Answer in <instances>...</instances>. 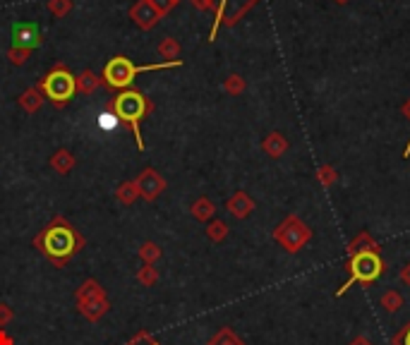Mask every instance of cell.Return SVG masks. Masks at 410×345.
Returning a JSON list of instances; mask_svg holds the SVG:
<instances>
[{
  "label": "cell",
  "instance_id": "cell-1",
  "mask_svg": "<svg viewBox=\"0 0 410 345\" xmlns=\"http://www.w3.org/2000/svg\"><path fill=\"white\" fill-rule=\"evenodd\" d=\"M34 250L43 254L56 269H65L87 245V237L67 221L65 216H56L34 235Z\"/></svg>",
  "mask_w": 410,
  "mask_h": 345
},
{
  "label": "cell",
  "instance_id": "cell-2",
  "mask_svg": "<svg viewBox=\"0 0 410 345\" xmlns=\"http://www.w3.org/2000/svg\"><path fill=\"white\" fill-rule=\"evenodd\" d=\"M106 110H111V113L118 118V123L128 125V128L133 130L137 149L144 152L146 144L144 139H141V123L154 113V101L139 89H125V91H118V94L109 101Z\"/></svg>",
  "mask_w": 410,
  "mask_h": 345
},
{
  "label": "cell",
  "instance_id": "cell-3",
  "mask_svg": "<svg viewBox=\"0 0 410 345\" xmlns=\"http://www.w3.org/2000/svg\"><path fill=\"white\" fill-rule=\"evenodd\" d=\"M183 60H163V62H149V65H135L128 56H113L109 62L104 65V72H101V82L104 86H109L111 91H125L133 86L135 77L141 75V72H156V70H173V67H180Z\"/></svg>",
  "mask_w": 410,
  "mask_h": 345
},
{
  "label": "cell",
  "instance_id": "cell-4",
  "mask_svg": "<svg viewBox=\"0 0 410 345\" xmlns=\"http://www.w3.org/2000/svg\"><path fill=\"white\" fill-rule=\"evenodd\" d=\"M38 89H41L43 99L51 101L56 108H65L77 96V82L75 75L70 72V67L65 62H58V65H53L43 75V80L38 82Z\"/></svg>",
  "mask_w": 410,
  "mask_h": 345
},
{
  "label": "cell",
  "instance_id": "cell-5",
  "mask_svg": "<svg viewBox=\"0 0 410 345\" xmlns=\"http://www.w3.org/2000/svg\"><path fill=\"white\" fill-rule=\"evenodd\" d=\"M353 250V247H350ZM350 269V278L343 283V288L336 295H343L348 288H353V283H374L379 276L384 274V261L377 254V247H367V250H353V259L348 264Z\"/></svg>",
  "mask_w": 410,
  "mask_h": 345
},
{
  "label": "cell",
  "instance_id": "cell-6",
  "mask_svg": "<svg viewBox=\"0 0 410 345\" xmlns=\"http://www.w3.org/2000/svg\"><path fill=\"white\" fill-rule=\"evenodd\" d=\"M260 0H216V10H214V24L209 32V43L216 41L218 29L221 27H236L247 12H250Z\"/></svg>",
  "mask_w": 410,
  "mask_h": 345
},
{
  "label": "cell",
  "instance_id": "cell-7",
  "mask_svg": "<svg viewBox=\"0 0 410 345\" xmlns=\"http://www.w3.org/2000/svg\"><path fill=\"white\" fill-rule=\"evenodd\" d=\"M273 237H276V242H281L288 252H297L310 240V228L297 216H288L286 221L273 230Z\"/></svg>",
  "mask_w": 410,
  "mask_h": 345
},
{
  "label": "cell",
  "instance_id": "cell-8",
  "mask_svg": "<svg viewBox=\"0 0 410 345\" xmlns=\"http://www.w3.org/2000/svg\"><path fill=\"white\" fill-rule=\"evenodd\" d=\"M137 189H139V197L144 202H156L161 194L166 192V178L154 168H144L139 175L135 178Z\"/></svg>",
  "mask_w": 410,
  "mask_h": 345
},
{
  "label": "cell",
  "instance_id": "cell-9",
  "mask_svg": "<svg viewBox=\"0 0 410 345\" xmlns=\"http://www.w3.org/2000/svg\"><path fill=\"white\" fill-rule=\"evenodd\" d=\"M130 19H133L141 32H149V29H154L156 24L163 19V14L154 8L151 0H137L133 8H130Z\"/></svg>",
  "mask_w": 410,
  "mask_h": 345
},
{
  "label": "cell",
  "instance_id": "cell-10",
  "mask_svg": "<svg viewBox=\"0 0 410 345\" xmlns=\"http://www.w3.org/2000/svg\"><path fill=\"white\" fill-rule=\"evenodd\" d=\"M43 43V34L41 29L34 22H22L12 27V46L14 48H27V51H34Z\"/></svg>",
  "mask_w": 410,
  "mask_h": 345
},
{
  "label": "cell",
  "instance_id": "cell-11",
  "mask_svg": "<svg viewBox=\"0 0 410 345\" xmlns=\"http://www.w3.org/2000/svg\"><path fill=\"white\" fill-rule=\"evenodd\" d=\"M77 312H80L87 322L96 324L111 312V300L109 298H96V300H87V302H77Z\"/></svg>",
  "mask_w": 410,
  "mask_h": 345
},
{
  "label": "cell",
  "instance_id": "cell-12",
  "mask_svg": "<svg viewBox=\"0 0 410 345\" xmlns=\"http://www.w3.org/2000/svg\"><path fill=\"white\" fill-rule=\"evenodd\" d=\"M226 209L233 213L236 218H247L252 211H255V199L247 192H236L231 199L226 202Z\"/></svg>",
  "mask_w": 410,
  "mask_h": 345
},
{
  "label": "cell",
  "instance_id": "cell-13",
  "mask_svg": "<svg viewBox=\"0 0 410 345\" xmlns=\"http://www.w3.org/2000/svg\"><path fill=\"white\" fill-rule=\"evenodd\" d=\"M75 163H77V158L70 149H56V152L51 154V158H48L51 171L58 173V175H67L72 168H75Z\"/></svg>",
  "mask_w": 410,
  "mask_h": 345
},
{
  "label": "cell",
  "instance_id": "cell-14",
  "mask_svg": "<svg viewBox=\"0 0 410 345\" xmlns=\"http://www.w3.org/2000/svg\"><path fill=\"white\" fill-rule=\"evenodd\" d=\"M43 101H46V99H43L41 89H38V86H29V89L22 91V96H19V108H22L24 113L34 115V113H38V110H41Z\"/></svg>",
  "mask_w": 410,
  "mask_h": 345
},
{
  "label": "cell",
  "instance_id": "cell-15",
  "mask_svg": "<svg viewBox=\"0 0 410 345\" xmlns=\"http://www.w3.org/2000/svg\"><path fill=\"white\" fill-rule=\"evenodd\" d=\"M96 298H106V288L96 278H87L75 290V302H87V300H96Z\"/></svg>",
  "mask_w": 410,
  "mask_h": 345
},
{
  "label": "cell",
  "instance_id": "cell-16",
  "mask_svg": "<svg viewBox=\"0 0 410 345\" xmlns=\"http://www.w3.org/2000/svg\"><path fill=\"white\" fill-rule=\"evenodd\" d=\"M75 82H77V91L84 96L96 94V89L104 84V82H101V75H96L94 70H82L80 75L75 77Z\"/></svg>",
  "mask_w": 410,
  "mask_h": 345
},
{
  "label": "cell",
  "instance_id": "cell-17",
  "mask_svg": "<svg viewBox=\"0 0 410 345\" xmlns=\"http://www.w3.org/2000/svg\"><path fill=\"white\" fill-rule=\"evenodd\" d=\"M262 149H264V154H269L271 158H281L283 154L288 152V139L283 137L281 132H269L264 137V142H262Z\"/></svg>",
  "mask_w": 410,
  "mask_h": 345
},
{
  "label": "cell",
  "instance_id": "cell-18",
  "mask_svg": "<svg viewBox=\"0 0 410 345\" xmlns=\"http://www.w3.org/2000/svg\"><path fill=\"white\" fill-rule=\"evenodd\" d=\"M190 211H192V216L197 218V221L209 223L214 218V213H216V204H214L209 197H199V199H194V202H192Z\"/></svg>",
  "mask_w": 410,
  "mask_h": 345
},
{
  "label": "cell",
  "instance_id": "cell-19",
  "mask_svg": "<svg viewBox=\"0 0 410 345\" xmlns=\"http://www.w3.org/2000/svg\"><path fill=\"white\" fill-rule=\"evenodd\" d=\"M115 199H118L123 206H133L137 199H139V189H137L135 180H123V182L115 187Z\"/></svg>",
  "mask_w": 410,
  "mask_h": 345
},
{
  "label": "cell",
  "instance_id": "cell-20",
  "mask_svg": "<svg viewBox=\"0 0 410 345\" xmlns=\"http://www.w3.org/2000/svg\"><path fill=\"white\" fill-rule=\"evenodd\" d=\"M156 51H159V56L161 58H166V60H178L180 58V41L178 38H173V36H166V38H161V43L156 46Z\"/></svg>",
  "mask_w": 410,
  "mask_h": 345
},
{
  "label": "cell",
  "instance_id": "cell-21",
  "mask_svg": "<svg viewBox=\"0 0 410 345\" xmlns=\"http://www.w3.org/2000/svg\"><path fill=\"white\" fill-rule=\"evenodd\" d=\"M137 254H139V259L144 261V264H156V261L163 257V250H161L156 242L149 240V242H141V247H139V252H137Z\"/></svg>",
  "mask_w": 410,
  "mask_h": 345
},
{
  "label": "cell",
  "instance_id": "cell-22",
  "mask_svg": "<svg viewBox=\"0 0 410 345\" xmlns=\"http://www.w3.org/2000/svg\"><path fill=\"white\" fill-rule=\"evenodd\" d=\"M137 283H141L144 288H154L159 283V269L156 264H144L139 271H137Z\"/></svg>",
  "mask_w": 410,
  "mask_h": 345
},
{
  "label": "cell",
  "instance_id": "cell-23",
  "mask_svg": "<svg viewBox=\"0 0 410 345\" xmlns=\"http://www.w3.org/2000/svg\"><path fill=\"white\" fill-rule=\"evenodd\" d=\"M245 89H247V84H245V80H242L240 75H228L226 80H223V91H226V94L240 96Z\"/></svg>",
  "mask_w": 410,
  "mask_h": 345
},
{
  "label": "cell",
  "instance_id": "cell-24",
  "mask_svg": "<svg viewBox=\"0 0 410 345\" xmlns=\"http://www.w3.org/2000/svg\"><path fill=\"white\" fill-rule=\"evenodd\" d=\"M207 237L212 242H223L228 237V226L223 221H209V226H207Z\"/></svg>",
  "mask_w": 410,
  "mask_h": 345
},
{
  "label": "cell",
  "instance_id": "cell-25",
  "mask_svg": "<svg viewBox=\"0 0 410 345\" xmlns=\"http://www.w3.org/2000/svg\"><path fill=\"white\" fill-rule=\"evenodd\" d=\"M207 345H245V343H242L240 338H238L236 333L231 331V329H226V326H223L221 331H218L216 336H214L212 341H209Z\"/></svg>",
  "mask_w": 410,
  "mask_h": 345
},
{
  "label": "cell",
  "instance_id": "cell-26",
  "mask_svg": "<svg viewBox=\"0 0 410 345\" xmlns=\"http://www.w3.org/2000/svg\"><path fill=\"white\" fill-rule=\"evenodd\" d=\"M46 5H48V12L53 14V17H67L70 14V10H72V0H46Z\"/></svg>",
  "mask_w": 410,
  "mask_h": 345
},
{
  "label": "cell",
  "instance_id": "cell-27",
  "mask_svg": "<svg viewBox=\"0 0 410 345\" xmlns=\"http://www.w3.org/2000/svg\"><path fill=\"white\" fill-rule=\"evenodd\" d=\"M29 56H32V51H27V48L10 46V51H8V58H10V62H12V65H27Z\"/></svg>",
  "mask_w": 410,
  "mask_h": 345
},
{
  "label": "cell",
  "instance_id": "cell-28",
  "mask_svg": "<svg viewBox=\"0 0 410 345\" xmlns=\"http://www.w3.org/2000/svg\"><path fill=\"white\" fill-rule=\"evenodd\" d=\"M382 305H384V309H387V312H396V309H401L403 300H401V295H398V293L389 290V293L382 298Z\"/></svg>",
  "mask_w": 410,
  "mask_h": 345
},
{
  "label": "cell",
  "instance_id": "cell-29",
  "mask_svg": "<svg viewBox=\"0 0 410 345\" xmlns=\"http://www.w3.org/2000/svg\"><path fill=\"white\" fill-rule=\"evenodd\" d=\"M336 178H339V173H336L331 166H321L319 171H317V180H319L324 187H331V185L336 182Z\"/></svg>",
  "mask_w": 410,
  "mask_h": 345
},
{
  "label": "cell",
  "instance_id": "cell-30",
  "mask_svg": "<svg viewBox=\"0 0 410 345\" xmlns=\"http://www.w3.org/2000/svg\"><path fill=\"white\" fill-rule=\"evenodd\" d=\"M128 345H161L159 341H156L154 336H151L149 331H137L135 333V338H130V343Z\"/></svg>",
  "mask_w": 410,
  "mask_h": 345
},
{
  "label": "cell",
  "instance_id": "cell-31",
  "mask_svg": "<svg viewBox=\"0 0 410 345\" xmlns=\"http://www.w3.org/2000/svg\"><path fill=\"white\" fill-rule=\"evenodd\" d=\"M14 319V309L8 302H0V329H5Z\"/></svg>",
  "mask_w": 410,
  "mask_h": 345
},
{
  "label": "cell",
  "instance_id": "cell-32",
  "mask_svg": "<svg viewBox=\"0 0 410 345\" xmlns=\"http://www.w3.org/2000/svg\"><path fill=\"white\" fill-rule=\"evenodd\" d=\"M151 3H154V8L159 10V12L163 14V17L170 12V10L175 8V3H173V0H151Z\"/></svg>",
  "mask_w": 410,
  "mask_h": 345
},
{
  "label": "cell",
  "instance_id": "cell-33",
  "mask_svg": "<svg viewBox=\"0 0 410 345\" xmlns=\"http://www.w3.org/2000/svg\"><path fill=\"white\" fill-rule=\"evenodd\" d=\"M394 345H410V324H408V329H403V331L394 338Z\"/></svg>",
  "mask_w": 410,
  "mask_h": 345
},
{
  "label": "cell",
  "instance_id": "cell-34",
  "mask_svg": "<svg viewBox=\"0 0 410 345\" xmlns=\"http://www.w3.org/2000/svg\"><path fill=\"white\" fill-rule=\"evenodd\" d=\"M0 345H14V338L5 329H0Z\"/></svg>",
  "mask_w": 410,
  "mask_h": 345
},
{
  "label": "cell",
  "instance_id": "cell-35",
  "mask_svg": "<svg viewBox=\"0 0 410 345\" xmlns=\"http://www.w3.org/2000/svg\"><path fill=\"white\" fill-rule=\"evenodd\" d=\"M403 113H406L408 115V118H410V101H408V104L406 106H403ZM403 156H410V139H408V144H406V152H403Z\"/></svg>",
  "mask_w": 410,
  "mask_h": 345
},
{
  "label": "cell",
  "instance_id": "cell-36",
  "mask_svg": "<svg viewBox=\"0 0 410 345\" xmlns=\"http://www.w3.org/2000/svg\"><path fill=\"white\" fill-rule=\"evenodd\" d=\"M350 345H369V341H367V338H363V336H360V338H355V341L350 343Z\"/></svg>",
  "mask_w": 410,
  "mask_h": 345
},
{
  "label": "cell",
  "instance_id": "cell-37",
  "mask_svg": "<svg viewBox=\"0 0 410 345\" xmlns=\"http://www.w3.org/2000/svg\"><path fill=\"white\" fill-rule=\"evenodd\" d=\"M403 281L410 285V266H406V271H403Z\"/></svg>",
  "mask_w": 410,
  "mask_h": 345
},
{
  "label": "cell",
  "instance_id": "cell-38",
  "mask_svg": "<svg viewBox=\"0 0 410 345\" xmlns=\"http://www.w3.org/2000/svg\"><path fill=\"white\" fill-rule=\"evenodd\" d=\"M336 5H345V3H350V0H334Z\"/></svg>",
  "mask_w": 410,
  "mask_h": 345
},
{
  "label": "cell",
  "instance_id": "cell-39",
  "mask_svg": "<svg viewBox=\"0 0 410 345\" xmlns=\"http://www.w3.org/2000/svg\"><path fill=\"white\" fill-rule=\"evenodd\" d=\"M173 3H175V5H178V3H180V0H173Z\"/></svg>",
  "mask_w": 410,
  "mask_h": 345
}]
</instances>
